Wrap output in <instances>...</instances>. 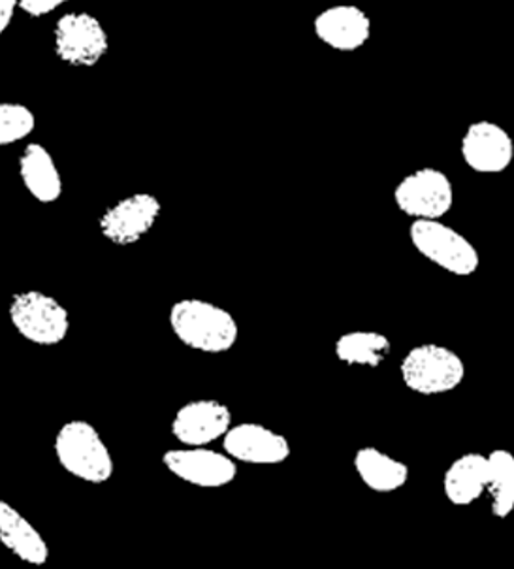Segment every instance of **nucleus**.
Listing matches in <instances>:
<instances>
[{
	"label": "nucleus",
	"instance_id": "obj_2",
	"mask_svg": "<svg viewBox=\"0 0 514 569\" xmlns=\"http://www.w3.org/2000/svg\"><path fill=\"white\" fill-rule=\"evenodd\" d=\"M59 465L70 476L91 485L105 483L113 476V458L99 430L85 421L62 425L56 436Z\"/></svg>",
	"mask_w": 514,
	"mask_h": 569
},
{
	"label": "nucleus",
	"instance_id": "obj_7",
	"mask_svg": "<svg viewBox=\"0 0 514 569\" xmlns=\"http://www.w3.org/2000/svg\"><path fill=\"white\" fill-rule=\"evenodd\" d=\"M53 48L62 62L75 69H89L104 59L110 50V38L91 13H64L56 23Z\"/></svg>",
	"mask_w": 514,
	"mask_h": 569
},
{
	"label": "nucleus",
	"instance_id": "obj_10",
	"mask_svg": "<svg viewBox=\"0 0 514 569\" xmlns=\"http://www.w3.org/2000/svg\"><path fill=\"white\" fill-rule=\"evenodd\" d=\"M223 449L235 462L254 466L283 465L291 457L285 436L259 422H242L224 433Z\"/></svg>",
	"mask_w": 514,
	"mask_h": 569
},
{
	"label": "nucleus",
	"instance_id": "obj_6",
	"mask_svg": "<svg viewBox=\"0 0 514 569\" xmlns=\"http://www.w3.org/2000/svg\"><path fill=\"white\" fill-rule=\"evenodd\" d=\"M394 202L415 221H437L453 208V183L437 168H419L397 183Z\"/></svg>",
	"mask_w": 514,
	"mask_h": 569
},
{
	"label": "nucleus",
	"instance_id": "obj_9",
	"mask_svg": "<svg viewBox=\"0 0 514 569\" xmlns=\"http://www.w3.org/2000/svg\"><path fill=\"white\" fill-rule=\"evenodd\" d=\"M161 202L153 194H132L102 213L99 227L115 246H132L148 236L161 216Z\"/></svg>",
	"mask_w": 514,
	"mask_h": 569
},
{
	"label": "nucleus",
	"instance_id": "obj_16",
	"mask_svg": "<svg viewBox=\"0 0 514 569\" xmlns=\"http://www.w3.org/2000/svg\"><path fill=\"white\" fill-rule=\"evenodd\" d=\"M19 176L32 199L51 204L61 199L62 178L53 157L42 143H29L19 157Z\"/></svg>",
	"mask_w": 514,
	"mask_h": 569
},
{
	"label": "nucleus",
	"instance_id": "obj_4",
	"mask_svg": "<svg viewBox=\"0 0 514 569\" xmlns=\"http://www.w3.org/2000/svg\"><path fill=\"white\" fill-rule=\"evenodd\" d=\"M410 238L424 259L434 262L445 272L467 278L477 272L481 257L475 246L449 224L437 221H415Z\"/></svg>",
	"mask_w": 514,
	"mask_h": 569
},
{
	"label": "nucleus",
	"instance_id": "obj_12",
	"mask_svg": "<svg viewBox=\"0 0 514 569\" xmlns=\"http://www.w3.org/2000/svg\"><path fill=\"white\" fill-rule=\"evenodd\" d=\"M232 413L218 400H194L183 406L172 421V433L185 447H205L224 438Z\"/></svg>",
	"mask_w": 514,
	"mask_h": 569
},
{
	"label": "nucleus",
	"instance_id": "obj_19",
	"mask_svg": "<svg viewBox=\"0 0 514 569\" xmlns=\"http://www.w3.org/2000/svg\"><path fill=\"white\" fill-rule=\"evenodd\" d=\"M488 457L490 513L496 519H507L514 511V455L507 449H496Z\"/></svg>",
	"mask_w": 514,
	"mask_h": 569
},
{
	"label": "nucleus",
	"instance_id": "obj_14",
	"mask_svg": "<svg viewBox=\"0 0 514 569\" xmlns=\"http://www.w3.org/2000/svg\"><path fill=\"white\" fill-rule=\"evenodd\" d=\"M0 543L23 562L31 566H44L50 560V547L42 533L31 522L12 508L7 501L0 500Z\"/></svg>",
	"mask_w": 514,
	"mask_h": 569
},
{
	"label": "nucleus",
	"instance_id": "obj_11",
	"mask_svg": "<svg viewBox=\"0 0 514 569\" xmlns=\"http://www.w3.org/2000/svg\"><path fill=\"white\" fill-rule=\"evenodd\" d=\"M465 164L478 173H500L511 167L514 159L513 138L502 124L492 121L471 123L462 143Z\"/></svg>",
	"mask_w": 514,
	"mask_h": 569
},
{
	"label": "nucleus",
	"instance_id": "obj_13",
	"mask_svg": "<svg viewBox=\"0 0 514 569\" xmlns=\"http://www.w3.org/2000/svg\"><path fill=\"white\" fill-rule=\"evenodd\" d=\"M313 31L332 50L351 53L370 42L372 19L354 4H335L316 16Z\"/></svg>",
	"mask_w": 514,
	"mask_h": 569
},
{
	"label": "nucleus",
	"instance_id": "obj_20",
	"mask_svg": "<svg viewBox=\"0 0 514 569\" xmlns=\"http://www.w3.org/2000/svg\"><path fill=\"white\" fill-rule=\"evenodd\" d=\"M34 127L37 118L27 106L0 102V148L26 140Z\"/></svg>",
	"mask_w": 514,
	"mask_h": 569
},
{
	"label": "nucleus",
	"instance_id": "obj_8",
	"mask_svg": "<svg viewBox=\"0 0 514 569\" xmlns=\"http://www.w3.org/2000/svg\"><path fill=\"white\" fill-rule=\"evenodd\" d=\"M162 462L178 479L200 489H221L238 476L235 460L226 452L211 451L205 447L172 449L164 452Z\"/></svg>",
	"mask_w": 514,
	"mask_h": 569
},
{
	"label": "nucleus",
	"instance_id": "obj_5",
	"mask_svg": "<svg viewBox=\"0 0 514 569\" xmlns=\"http://www.w3.org/2000/svg\"><path fill=\"white\" fill-rule=\"evenodd\" d=\"M8 313L19 335L37 346H57L69 335V311L46 292L13 295Z\"/></svg>",
	"mask_w": 514,
	"mask_h": 569
},
{
	"label": "nucleus",
	"instance_id": "obj_18",
	"mask_svg": "<svg viewBox=\"0 0 514 569\" xmlns=\"http://www.w3.org/2000/svg\"><path fill=\"white\" fill-rule=\"evenodd\" d=\"M391 340L375 330H354L335 340V357L343 365L377 368L391 355Z\"/></svg>",
	"mask_w": 514,
	"mask_h": 569
},
{
	"label": "nucleus",
	"instance_id": "obj_3",
	"mask_svg": "<svg viewBox=\"0 0 514 569\" xmlns=\"http://www.w3.org/2000/svg\"><path fill=\"white\" fill-rule=\"evenodd\" d=\"M400 376L405 387L416 395L437 397L462 385L465 366L453 349L437 343H422L403 357Z\"/></svg>",
	"mask_w": 514,
	"mask_h": 569
},
{
	"label": "nucleus",
	"instance_id": "obj_1",
	"mask_svg": "<svg viewBox=\"0 0 514 569\" xmlns=\"http://www.w3.org/2000/svg\"><path fill=\"white\" fill-rule=\"evenodd\" d=\"M170 327L183 346L200 353H226L238 341V322L232 313L199 298L174 303Z\"/></svg>",
	"mask_w": 514,
	"mask_h": 569
},
{
	"label": "nucleus",
	"instance_id": "obj_21",
	"mask_svg": "<svg viewBox=\"0 0 514 569\" xmlns=\"http://www.w3.org/2000/svg\"><path fill=\"white\" fill-rule=\"evenodd\" d=\"M67 2L69 0H19V10L26 12L29 18H44Z\"/></svg>",
	"mask_w": 514,
	"mask_h": 569
},
{
	"label": "nucleus",
	"instance_id": "obj_15",
	"mask_svg": "<svg viewBox=\"0 0 514 569\" xmlns=\"http://www.w3.org/2000/svg\"><path fill=\"white\" fill-rule=\"evenodd\" d=\"M488 485V457L481 452H465L449 466L443 476L446 500L465 508L486 492Z\"/></svg>",
	"mask_w": 514,
	"mask_h": 569
},
{
	"label": "nucleus",
	"instance_id": "obj_17",
	"mask_svg": "<svg viewBox=\"0 0 514 569\" xmlns=\"http://www.w3.org/2000/svg\"><path fill=\"white\" fill-rule=\"evenodd\" d=\"M360 481L381 495L396 492L410 481V468L402 460L386 455L377 447H362L353 458Z\"/></svg>",
	"mask_w": 514,
	"mask_h": 569
},
{
	"label": "nucleus",
	"instance_id": "obj_22",
	"mask_svg": "<svg viewBox=\"0 0 514 569\" xmlns=\"http://www.w3.org/2000/svg\"><path fill=\"white\" fill-rule=\"evenodd\" d=\"M19 8V0H0V37L7 32L12 23L16 10Z\"/></svg>",
	"mask_w": 514,
	"mask_h": 569
}]
</instances>
